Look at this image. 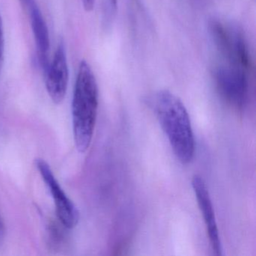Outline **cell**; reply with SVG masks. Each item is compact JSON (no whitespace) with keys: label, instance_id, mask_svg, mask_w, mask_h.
I'll return each mask as SVG.
<instances>
[{"label":"cell","instance_id":"6da1fadb","mask_svg":"<svg viewBox=\"0 0 256 256\" xmlns=\"http://www.w3.org/2000/svg\"><path fill=\"white\" fill-rule=\"evenodd\" d=\"M167 136L174 155L182 164L194 158L196 144L190 115L185 106L168 90L152 92L144 98Z\"/></svg>","mask_w":256,"mask_h":256},{"label":"cell","instance_id":"3957f363","mask_svg":"<svg viewBox=\"0 0 256 256\" xmlns=\"http://www.w3.org/2000/svg\"><path fill=\"white\" fill-rule=\"evenodd\" d=\"M208 29L214 46L226 64L250 72L251 58L240 30L216 19L210 20Z\"/></svg>","mask_w":256,"mask_h":256},{"label":"cell","instance_id":"8992f818","mask_svg":"<svg viewBox=\"0 0 256 256\" xmlns=\"http://www.w3.org/2000/svg\"><path fill=\"white\" fill-rule=\"evenodd\" d=\"M44 72L46 90L55 104H60L68 88V72L66 54L64 43L58 46L52 62H49Z\"/></svg>","mask_w":256,"mask_h":256},{"label":"cell","instance_id":"52a82bcc","mask_svg":"<svg viewBox=\"0 0 256 256\" xmlns=\"http://www.w3.org/2000/svg\"><path fill=\"white\" fill-rule=\"evenodd\" d=\"M193 191L197 198L199 209L204 217L210 242L216 256H222L223 248L217 227L212 200L206 184L202 176L194 175L192 179Z\"/></svg>","mask_w":256,"mask_h":256},{"label":"cell","instance_id":"ba28073f","mask_svg":"<svg viewBox=\"0 0 256 256\" xmlns=\"http://www.w3.org/2000/svg\"><path fill=\"white\" fill-rule=\"evenodd\" d=\"M20 2L28 12L38 50V60L44 72L49 64L48 52L50 50V37L47 24L36 0H20Z\"/></svg>","mask_w":256,"mask_h":256},{"label":"cell","instance_id":"7a4b0ae2","mask_svg":"<svg viewBox=\"0 0 256 256\" xmlns=\"http://www.w3.org/2000/svg\"><path fill=\"white\" fill-rule=\"evenodd\" d=\"M98 106V90L95 74L89 64L82 61L72 104L74 144L80 154L86 152L92 142Z\"/></svg>","mask_w":256,"mask_h":256},{"label":"cell","instance_id":"8fae6325","mask_svg":"<svg viewBox=\"0 0 256 256\" xmlns=\"http://www.w3.org/2000/svg\"><path fill=\"white\" fill-rule=\"evenodd\" d=\"M107 2L108 6H110V10L112 11L116 10V6H118V0H107Z\"/></svg>","mask_w":256,"mask_h":256},{"label":"cell","instance_id":"277c9868","mask_svg":"<svg viewBox=\"0 0 256 256\" xmlns=\"http://www.w3.org/2000/svg\"><path fill=\"white\" fill-rule=\"evenodd\" d=\"M216 88L223 101L236 112H242L250 96V72L228 64L214 71Z\"/></svg>","mask_w":256,"mask_h":256},{"label":"cell","instance_id":"30bf717a","mask_svg":"<svg viewBox=\"0 0 256 256\" xmlns=\"http://www.w3.org/2000/svg\"><path fill=\"white\" fill-rule=\"evenodd\" d=\"M82 4L86 12H91L94 10L95 0H82Z\"/></svg>","mask_w":256,"mask_h":256},{"label":"cell","instance_id":"9c48e42d","mask_svg":"<svg viewBox=\"0 0 256 256\" xmlns=\"http://www.w3.org/2000/svg\"><path fill=\"white\" fill-rule=\"evenodd\" d=\"M5 53V37H4V24L0 16V70H2Z\"/></svg>","mask_w":256,"mask_h":256},{"label":"cell","instance_id":"7c38bea8","mask_svg":"<svg viewBox=\"0 0 256 256\" xmlns=\"http://www.w3.org/2000/svg\"><path fill=\"white\" fill-rule=\"evenodd\" d=\"M4 234V224L1 212H0V239H2Z\"/></svg>","mask_w":256,"mask_h":256},{"label":"cell","instance_id":"5b68a950","mask_svg":"<svg viewBox=\"0 0 256 256\" xmlns=\"http://www.w3.org/2000/svg\"><path fill=\"white\" fill-rule=\"evenodd\" d=\"M36 166L52 194L56 208V216L60 221L66 228H74L80 218L77 206L66 194L55 178L50 166L44 160L37 158Z\"/></svg>","mask_w":256,"mask_h":256}]
</instances>
